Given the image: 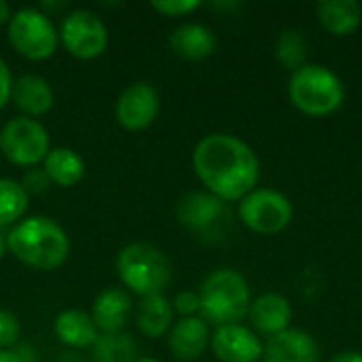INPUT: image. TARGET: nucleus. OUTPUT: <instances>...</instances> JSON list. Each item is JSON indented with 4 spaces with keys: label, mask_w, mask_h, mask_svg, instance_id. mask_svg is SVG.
Segmentation results:
<instances>
[{
    "label": "nucleus",
    "mask_w": 362,
    "mask_h": 362,
    "mask_svg": "<svg viewBox=\"0 0 362 362\" xmlns=\"http://www.w3.org/2000/svg\"><path fill=\"white\" fill-rule=\"evenodd\" d=\"M172 308H174V314H178L180 318L199 316V310H202L199 293H195V291H180V293L174 297Z\"/></svg>",
    "instance_id": "nucleus-28"
},
{
    "label": "nucleus",
    "mask_w": 362,
    "mask_h": 362,
    "mask_svg": "<svg viewBox=\"0 0 362 362\" xmlns=\"http://www.w3.org/2000/svg\"><path fill=\"white\" fill-rule=\"evenodd\" d=\"M0 362H21L13 350H0Z\"/></svg>",
    "instance_id": "nucleus-34"
},
{
    "label": "nucleus",
    "mask_w": 362,
    "mask_h": 362,
    "mask_svg": "<svg viewBox=\"0 0 362 362\" xmlns=\"http://www.w3.org/2000/svg\"><path fill=\"white\" fill-rule=\"evenodd\" d=\"M263 354L276 362H320V346L310 333L286 329L265 341Z\"/></svg>",
    "instance_id": "nucleus-15"
},
{
    "label": "nucleus",
    "mask_w": 362,
    "mask_h": 362,
    "mask_svg": "<svg viewBox=\"0 0 362 362\" xmlns=\"http://www.w3.org/2000/svg\"><path fill=\"white\" fill-rule=\"evenodd\" d=\"M136 341L129 333L100 335L91 348V362H136Z\"/></svg>",
    "instance_id": "nucleus-24"
},
{
    "label": "nucleus",
    "mask_w": 362,
    "mask_h": 362,
    "mask_svg": "<svg viewBox=\"0 0 362 362\" xmlns=\"http://www.w3.org/2000/svg\"><path fill=\"white\" fill-rule=\"evenodd\" d=\"M136 362H159V361H155V358H136Z\"/></svg>",
    "instance_id": "nucleus-36"
},
{
    "label": "nucleus",
    "mask_w": 362,
    "mask_h": 362,
    "mask_svg": "<svg viewBox=\"0 0 362 362\" xmlns=\"http://www.w3.org/2000/svg\"><path fill=\"white\" fill-rule=\"evenodd\" d=\"M210 325L202 316L180 318L168 333V350L176 361H197L210 346Z\"/></svg>",
    "instance_id": "nucleus-13"
},
{
    "label": "nucleus",
    "mask_w": 362,
    "mask_h": 362,
    "mask_svg": "<svg viewBox=\"0 0 362 362\" xmlns=\"http://www.w3.org/2000/svg\"><path fill=\"white\" fill-rule=\"evenodd\" d=\"M159 108H161L159 91L146 81H136L127 85L117 98L115 119L127 132H142L155 123Z\"/></svg>",
    "instance_id": "nucleus-11"
},
{
    "label": "nucleus",
    "mask_w": 362,
    "mask_h": 362,
    "mask_svg": "<svg viewBox=\"0 0 362 362\" xmlns=\"http://www.w3.org/2000/svg\"><path fill=\"white\" fill-rule=\"evenodd\" d=\"M174 325V308L165 295L142 297L136 305V327L146 339H159Z\"/></svg>",
    "instance_id": "nucleus-20"
},
{
    "label": "nucleus",
    "mask_w": 362,
    "mask_h": 362,
    "mask_svg": "<svg viewBox=\"0 0 362 362\" xmlns=\"http://www.w3.org/2000/svg\"><path fill=\"white\" fill-rule=\"evenodd\" d=\"M13 72L8 64L0 57V110L11 102V91H13Z\"/></svg>",
    "instance_id": "nucleus-30"
},
{
    "label": "nucleus",
    "mask_w": 362,
    "mask_h": 362,
    "mask_svg": "<svg viewBox=\"0 0 362 362\" xmlns=\"http://www.w3.org/2000/svg\"><path fill=\"white\" fill-rule=\"evenodd\" d=\"M4 255H6V238L0 233V261L4 259Z\"/></svg>",
    "instance_id": "nucleus-35"
},
{
    "label": "nucleus",
    "mask_w": 362,
    "mask_h": 362,
    "mask_svg": "<svg viewBox=\"0 0 362 362\" xmlns=\"http://www.w3.org/2000/svg\"><path fill=\"white\" fill-rule=\"evenodd\" d=\"M57 362H87L78 352H74V350H68V352H62L59 354V358Z\"/></svg>",
    "instance_id": "nucleus-32"
},
{
    "label": "nucleus",
    "mask_w": 362,
    "mask_h": 362,
    "mask_svg": "<svg viewBox=\"0 0 362 362\" xmlns=\"http://www.w3.org/2000/svg\"><path fill=\"white\" fill-rule=\"evenodd\" d=\"M11 15H13V11H11V4H8L6 0H0V25L8 23Z\"/></svg>",
    "instance_id": "nucleus-33"
},
{
    "label": "nucleus",
    "mask_w": 362,
    "mask_h": 362,
    "mask_svg": "<svg viewBox=\"0 0 362 362\" xmlns=\"http://www.w3.org/2000/svg\"><path fill=\"white\" fill-rule=\"evenodd\" d=\"M193 170L208 193L229 204L255 191L261 163L257 153L238 136L208 134L193 148Z\"/></svg>",
    "instance_id": "nucleus-1"
},
{
    "label": "nucleus",
    "mask_w": 362,
    "mask_h": 362,
    "mask_svg": "<svg viewBox=\"0 0 362 362\" xmlns=\"http://www.w3.org/2000/svg\"><path fill=\"white\" fill-rule=\"evenodd\" d=\"M259 362H276V361H272V358H267V356H263V358H261V361Z\"/></svg>",
    "instance_id": "nucleus-37"
},
{
    "label": "nucleus",
    "mask_w": 362,
    "mask_h": 362,
    "mask_svg": "<svg viewBox=\"0 0 362 362\" xmlns=\"http://www.w3.org/2000/svg\"><path fill=\"white\" fill-rule=\"evenodd\" d=\"M331 362H362L361 352H354V350H346V352H339L335 354Z\"/></svg>",
    "instance_id": "nucleus-31"
},
{
    "label": "nucleus",
    "mask_w": 362,
    "mask_h": 362,
    "mask_svg": "<svg viewBox=\"0 0 362 362\" xmlns=\"http://www.w3.org/2000/svg\"><path fill=\"white\" fill-rule=\"evenodd\" d=\"M288 98L297 110L310 117H327L341 108L346 87L341 78L320 64H305L288 81Z\"/></svg>",
    "instance_id": "nucleus-5"
},
{
    "label": "nucleus",
    "mask_w": 362,
    "mask_h": 362,
    "mask_svg": "<svg viewBox=\"0 0 362 362\" xmlns=\"http://www.w3.org/2000/svg\"><path fill=\"white\" fill-rule=\"evenodd\" d=\"M11 102L21 112V117L36 119L53 108L55 95L47 78L38 74H21L19 78L13 81Z\"/></svg>",
    "instance_id": "nucleus-16"
},
{
    "label": "nucleus",
    "mask_w": 362,
    "mask_h": 362,
    "mask_svg": "<svg viewBox=\"0 0 362 362\" xmlns=\"http://www.w3.org/2000/svg\"><path fill=\"white\" fill-rule=\"evenodd\" d=\"M216 34L204 23H182L170 34L172 51L191 62H199L210 57L216 51Z\"/></svg>",
    "instance_id": "nucleus-19"
},
{
    "label": "nucleus",
    "mask_w": 362,
    "mask_h": 362,
    "mask_svg": "<svg viewBox=\"0 0 362 362\" xmlns=\"http://www.w3.org/2000/svg\"><path fill=\"white\" fill-rule=\"evenodd\" d=\"M36 362H40V361H36Z\"/></svg>",
    "instance_id": "nucleus-39"
},
{
    "label": "nucleus",
    "mask_w": 362,
    "mask_h": 362,
    "mask_svg": "<svg viewBox=\"0 0 362 362\" xmlns=\"http://www.w3.org/2000/svg\"><path fill=\"white\" fill-rule=\"evenodd\" d=\"M202 6L199 0H155L151 2V8L157 11L163 17H185Z\"/></svg>",
    "instance_id": "nucleus-27"
},
{
    "label": "nucleus",
    "mask_w": 362,
    "mask_h": 362,
    "mask_svg": "<svg viewBox=\"0 0 362 362\" xmlns=\"http://www.w3.org/2000/svg\"><path fill=\"white\" fill-rule=\"evenodd\" d=\"M117 274L121 284L142 299L163 295L172 280V265L157 246L132 242L117 255Z\"/></svg>",
    "instance_id": "nucleus-4"
},
{
    "label": "nucleus",
    "mask_w": 362,
    "mask_h": 362,
    "mask_svg": "<svg viewBox=\"0 0 362 362\" xmlns=\"http://www.w3.org/2000/svg\"><path fill=\"white\" fill-rule=\"evenodd\" d=\"M49 185H51V180L47 178L42 168H30L21 180V187L25 189L28 195H40L49 189Z\"/></svg>",
    "instance_id": "nucleus-29"
},
{
    "label": "nucleus",
    "mask_w": 362,
    "mask_h": 362,
    "mask_svg": "<svg viewBox=\"0 0 362 362\" xmlns=\"http://www.w3.org/2000/svg\"><path fill=\"white\" fill-rule=\"evenodd\" d=\"M0 153H2V129H0Z\"/></svg>",
    "instance_id": "nucleus-38"
},
{
    "label": "nucleus",
    "mask_w": 362,
    "mask_h": 362,
    "mask_svg": "<svg viewBox=\"0 0 362 362\" xmlns=\"http://www.w3.org/2000/svg\"><path fill=\"white\" fill-rule=\"evenodd\" d=\"M132 310H134V301L127 291L106 288L93 299L89 316L98 327L100 335H110V333H123Z\"/></svg>",
    "instance_id": "nucleus-14"
},
{
    "label": "nucleus",
    "mask_w": 362,
    "mask_h": 362,
    "mask_svg": "<svg viewBox=\"0 0 362 362\" xmlns=\"http://www.w3.org/2000/svg\"><path fill=\"white\" fill-rule=\"evenodd\" d=\"M21 337V322L19 318L8 312L0 310V350H13Z\"/></svg>",
    "instance_id": "nucleus-26"
},
{
    "label": "nucleus",
    "mask_w": 362,
    "mask_h": 362,
    "mask_svg": "<svg viewBox=\"0 0 362 362\" xmlns=\"http://www.w3.org/2000/svg\"><path fill=\"white\" fill-rule=\"evenodd\" d=\"M210 346L221 362H259L263 358V341L240 322L214 329Z\"/></svg>",
    "instance_id": "nucleus-12"
},
{
    "label": "nucleus",
    "mask_w": 362,
    "mask_h": 362,
    "mask_svg": "<svg viewBox=\"0 0 362 362\" xmlns=\"http://www.w3.org/2000/svg\"><path fill=\"white\" fill-rule=\"evenodd\" d=\"M59 42L76 59H95L108 47L106 23L91 11L74 8L59 23Z\"/></svg>",
    "instance_id": "nucleus-9"
},
{
    "label": "nucleus",
    "mask_w": 362,
    "mask_h": 362,
    "mask_svg": "<svg viewBox=\"0 0 362 362\" xmlns=\"http://www.w3.org/2000/svg\"><path fill=\"white\" fill-rule=\"evenodd\" d=\"M248 316H250L252 327L261 335L274 337L288 329L291 318H293V308L286 297L278 293H267L250 303Z\"/></svg>",
    "instance_id": "nucleus-17"
},
{
    "label": "nucleus",
    "mask_w": 362,
    "mask_h": 362,
    "mask_svg": "<svg viewBox=\"0 0 362 362\" xmlns=\"http://www.w3.org/2000/svg\"><path fill=\"white\" fill-rule=\"evenodd\" d=\"M176 218L178 223L204 238H218L223 235L231 212L227 202L214 197L208 191H191L182 195L176 204Z\"/></svg>",
    "instance_id": "nucleus-10"
},
{
    "label": "nucleus",
    "mask_w": 362,
    "mask_h": 362,
    "mask_svg": "<svg viewBox=\"0 0 362 362\" xmlns=\"http://www.w3.org/2000/svg\"><path fill=\"white\" fill-rule=\"evenodd\" d=\"M51 151L47 127L38 119L13 117L2 127V155L19 168H36Z\"/></svg>",
    "instance_id": "nucleus-7"
},
{
    "label": "nucleus",
    "mask_w": 362,
    "mask_h": 362,
    "mask_svg": "<svg viewBox=\"0 0 362 362\" xmlns=\"http://www.w3.org/2000/svg\"><path fill=\"white\" fill-rule=\"evenodd\" d=\"M30 204V195L21 187V182L13 178H0V229L15 227Z\"/></svg>",
    "instance_id": "nucleus-23"
},
{
    "label": "nucleus",
    "mask_w": 362,
    "mask_h": 362,
    "mask_svg": "<svg viewBox=\"0 0 362 362\" xmlns=\"http://www.w3.org/2000/svg\"><path fill=\"white\" fill-rule=\"evenodd\" d=\"M6 252L25 267L53 272L62 267L70 255V238L66 229L49 216H25L8 229Z\"/></svg>",
    "instance_id": "nucleus-2"
},
{
    "label": "nucleus",
    "mask_w": 362,
    "mask_h": 362,
    "mask_svg": "<svg viewBox=\"0 0 362 362\" xmlns=\"http://www.w3.org/2000/svg\"><path fill=\"white\" fill-rule=\"evenodd\" d=\"M240 221L261 235H276L293 221V204L274 189H255L238 206Z\"/></svg>",
    "instance_id": "nucleus-8"
},
{
    "label": "nucleus",
    "mask_w": 362,
    "mask_h": 362,
    "mask_svg": "<svg viewBox=\"0 0 362 362\" xmlns=\"http://www.w3.org/2000/svg\"><path fill=\"white\" fill-rule=\"evenodd\" d=\"M276 59L291 70V74L299 68H303L308 62V40L305 34L297 28H286L278 34L276 47H274Z\"/></svg>",
    "instance_id": "nucleus-25"
},
{
    "label": "nucleus",
    "mask_w": 362,
    "mask_h": 362,
    "mask_svg": "<svg viewBox=\"0 0 362 362\" xmlns=\"http://www.w3.org/2000/svg\"><path fill=\"white\" fill-rule=\"evenodd\" d=\"M199 316L212 327L238 325L250 310V288L246 278L235 269L212 272L199 288Z\"/></svg>",
    "instance_id": "nucleus-3"
},
{
    "label": "nucleus",
    "mask_w": 362,
    "mask_h": 362,
    "mask_svg": "<svg viewBox=\"0 0 362 362\" xmlns=\"http://www.w3.org/2000/svg\"><path fill=\"white\" fill-rule=\"evenodd\" d=\"M53 333L68 350L74 352L93 348L100 337V331L93 325L91 316L83 310H64L62 314H57L53 322Z\"/></svg>",
    "instance_id": "nucleus-18"
},
{
    "label": "nucleus",
    "mask_w": 362,
    "mask_h": 362,
    "mask_svg": "<svg viewBox=\"0 0 362 362\" xmlns=\"http://www.w3.org/2000/svg\"><path fill=\"white\" fill-rule=\"evenodd\" d=\"M6 36L11 47L30 62L49 59L59 45V34L51 15L42 13L38 6L15 11L6 23Z\"/></svg>",
    "instance_id": "nucleus-6"
},
{
    "label": "nucleus",
    "mask_w": 362,
    "mask_h": 362,
    "mask_svg": "<svg viewBox=\"0 0 362 362\" xmlns=\"http://www.w3.org/2000/svg\"><path fill=\"white\" fill-rule=\"evenodd\" d=\"M322 28L335 36H348L358 30L362 8L356 0H322L316 6Z\"/></svg>",
    "instance_id": "nucleus-22"
},
{
    "label": "nucleus",
    "mask_w": 362,
    "mask_h": 362,
    "mask_svg": "<svg viewBox=\"0 0 362 362\" xmlns=\"http://www.w3.org/2000/svg\"><path fill=\"white\" fill-rule=\"evenodd\" d=\"M42 170L51 185L70 189L78 185L85 176V161L83 157L68 146H53L47 157L42 159Z\"/></svg>",
    "instance_id": "nucleus-21"
}]
</instances>
